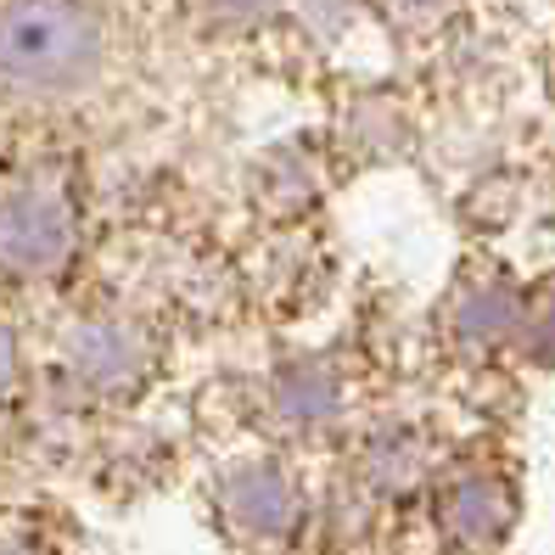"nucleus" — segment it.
<instances>
[{"label":"nucleus","mask_w":555,"mask_h":555,"mask_svg":"<svg viewBox=\"0 0 555 555\" xmlns=\"http://www.w3.org/2000/svg\"><path fill=\"white\" fill-rule=\"evenodd\" d=\"M118 62L102 0H0V107L62 113L102 95Z\"/></svg>","instance_id":"obj_1"},{"label":"nucleus","mask_w":555,"mask_h":555,"mask_svg":"<svg viewBox=\"0 0 555 555\" xmlns=\"http://www.w3.org/2000/svg\"><path fill=\"white\" fill-rule=\"evenodd\" d=\"M79 242V191L56 157H0V286L62 275Z\"/></svg>","instance_id":"obj_2"},{"label":"nucleus","mask_w":555,"mask_h":555,"mask_svg":"<svg viewBox=\"0 0 555 555\" xmlns=\"http://www.w3.org/2000/svg\"><path fill=\"white\" fill-rule=\"evenodd\" d=\"M12 393H17V343H12L7 325H0V415H7Z\"/></svg>","instance_id":"obj_3"},{"label":"nucleus","mask_w":555,"mask_h":555,"mask_svg":"<svg viewBox=\"0 0 555 555\" xmlns=\"http://www.w3.org/2000/svg\"><path fill=\"white\" fill-rule=\"evenodd\" d=\"M0 555H56V550L40 533H28V528L12 521V528H0Z\"/></svg>","instance_id":"obj_4"}]
</instances>
